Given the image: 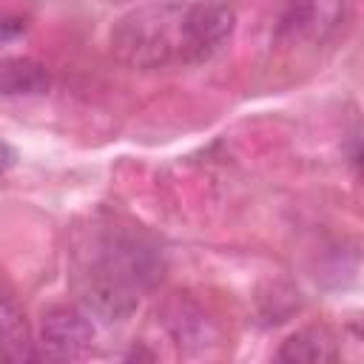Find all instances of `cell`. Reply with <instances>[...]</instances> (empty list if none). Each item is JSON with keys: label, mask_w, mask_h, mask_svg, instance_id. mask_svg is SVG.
<instances>
[{"label": "cell", "mask_w": 364, "mask_h": 364, "mask_svg": "<svg viewBox=\"0 0 364 364\" xmlns=\"http://www.w3.org/2000/svg\"><path fill=\"white\" fill-rule=\"evenodd\" d=\"M185 3L165 0L131 9L111 31V48L128 68H165L185 63Z\"/></svg>", "instance_id": "1"}, {"label": "cell", "mask_w": 364, "mask_h": 364, "mask_svg": "<svg viewBox=\"0 0 364 364\" xmlns=\"http://www.w3.org/2000/svg\"><path fill=\"white\" fill-rule=\"evenodd\" d=\"M182 28L185 63H205L228 46L236 28V11L222 0H193L185 3Z\"/></svg>", "instance_id": "2"}, {"label": "cell", "mask_w": 364, "mask_h": 364, "mask_svg": "<svg viewBox=\"0 0 364 364\" xmlns=\"http://www.w3.org/2000/svg\"><path fill=\"white\" fill-rule=\"evenodd\" d=\"M136 290L139 287L134 282H128L117 270L100 264L85 276V282L80 287V301L88 316H94L105 324H119L136 310V304H139Z\"/></svg>", "instance_id": "3"}, {"label": "cell", "mask_w": 364, "mask_h": 364, "mask_svg": "<svg viewBox=\"0 0 364 364\" xmlns=\"http://www.w3.org/2000/svg\"><path fill=\"white\" fill-rule=\"evenodd\" d=\"M94 341V324L85 310L77 307H51L40 324V358L71 361L80 358Z\"/></svg>", "instance_id": "4"}, {"label": "cell", "mask_w": 364, "mask_h": 364, "mask_svg": "<svg viewBox=\"0 0 364 364\" xmlns=\"http://www.w3.org/2000/svg\"><path fill=\"white\" fill-rule=\"evenodd\" d=\"M51 85V77L43 63L31 57H6L0 60V94L3 97H40Z\"/></svg>", "instance_id": "5"}, {"label": "cell", "mask_w": 364, "mask_h": 364, "mask_svg": "<svg viewBox=\"0 0 364 364\" xmlns=\"http://www.w3.org/2000/svg\"><path fill=\"white\" fill-rule=\"evenodd\" d=\"M336 358V341L327 330L321 327H307L293 333L290 338L282 341L279 347V361H330Z\"/></svg>", "instance_id": "6"}, {"label": "cell", "mask_w": 364, "mask_h": 364, "mask_svg": "<svg viewBox=\"0 0 364 364\" xmlns=\"http://www.w3.org/2000/svg\"><path fill=\"white\" fill-rule=\"evenodd\" d=\"M165 316H168V318H165V324H168V330H171V336L176 338V344H179V347H182V344H191V341L202 344L208 321H205V316L199 313V307H193L191 301L176 299V301H171V304H168Z\"/></svg>", "instance_id": "7"}, {"label": "cell", "mask_w": 364, "mask_h": 364, "mask_svg": "<svg viewBox=\"0 0 364 364\" xmlns=\"http://www.w3.org/2000/svg\"><path fill=\"white\" fill-rule=\"evenodd\" d=\"M310 17H313V3L310 0H290L282 20H279V31L282 34L284 31H299L310 23Z\"/></svg>", "instance_id": "8"}]
</instances>
